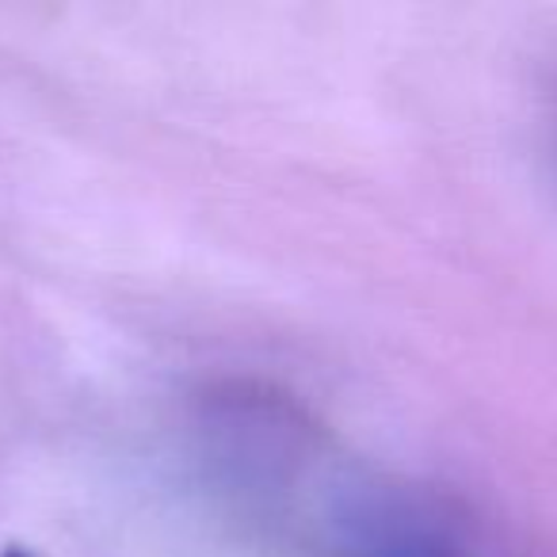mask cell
I'll list each match as a JSON object with an SVG mask.
<instances>
[{
    "label": "cell",
    "mask_w": 557,
    "mask_h": 557,
    "mask_svg": "<svg viewBox=\"0 0 557 557\" xmlns=\"http://www.w3.org/2000/svg\"><path fill=\"white\" fill-rule=\"evenodd\" d=\"M344 557H466L450 534L401 508H367L348 519Z\"/></svg>",
    "instance_id": "6da1fadb"
}]
</instances>
